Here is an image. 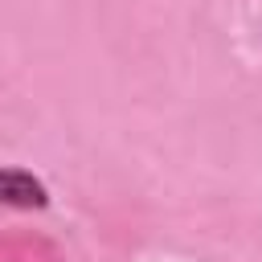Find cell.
<instances>
[{"label": "cell", "instance_id": "6da1fadb", "mask_svg": "<svg viewBox=\"0 0 262 262\" xmlns=\"http://www.w3.org/2000/svg\"><path fill=\"white\" fill-rule=\"evenodd\" d=\"M0 205L8 209H45L49 205V188L41 176H33L29 168H0Z\"/></svg>", "mask_w": 262, "mask_h": 262}]
</instances>
